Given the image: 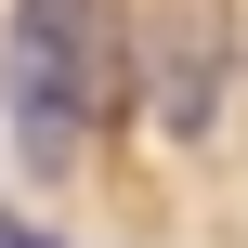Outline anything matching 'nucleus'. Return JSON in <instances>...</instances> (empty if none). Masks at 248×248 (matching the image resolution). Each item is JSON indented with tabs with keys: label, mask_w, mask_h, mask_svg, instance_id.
<instances>
[{
	"label": "nucleus",
	"mask_w": 248,
	"mask_h": 248,
	"mask_svg": "<svg viewBox=\"0 0 248 248\" xmlns=\"http://www.w3.org/2000/svg\"><path fill=\"white\" fill-rule=\"evenodd\" d=\"M0 248H65V235H39L26 209H0Z\"/></svg>",
	"instance_id": "nucleus-3"
},
{
	"label": "nucleus",
	"mask_w": 248,
	"mask_h": 248,
	"mask_svg": "<svg viewBox=\"0 0 248 248\" xmlns=\"http://www.w3.org/2000/svg\"><path fill=\"white\" fill-rule=\"evenodd\" d=\"M157 118L170 131H209V105H222V0H157Z\"/></svg>",
	"instance_id": "nucleus-2"
},
{
	"label": "nucleus",
	"mask_w": 248,
	"mask_h": 248,
	"mask_svg": "<svg viewBox=\"0 0 248 248\" xmlns=\"http://www.w3.org/2000/svg\"><path fill=\"white\" fill-rule=\"evenodd\" d=\"M92 92H105V13L92 0H13V26H0V118H13L26 170H78Z\"/></svg>",
	"instance_id": "nucleus-1"
}]
</instances>
